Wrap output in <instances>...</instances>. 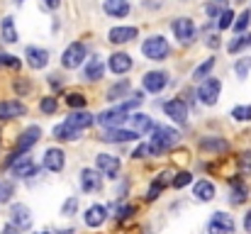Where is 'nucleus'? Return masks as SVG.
I'll use <instances>...</instances> for the list:
<instances>
[{
	"label": "nucleus",
	"instance_id": "nucleus-16",
	"mask_svg": "<svg viewBox=\"0 0 251 234\" xmlns=\"http://www.w3.org/2000/svg\"><path fill=\"white\" fill-rule=\"evenodd\" d=\"M25 56H27V64H29L32 69H44V66L49 64L47 49H39V47H27Z\"/></svg>",
	"mask_w": 251,
	"mask_h": 234
},
{
	"label": "nucleus",
	"instance_id": "nucleus-12",
	"mask_svg": "<svg viewBox=\"0 0 251 234\" xmlns=\"http://www.w3.org/2000/svg\"><path fill=\"white\" fill-rule=\"evenodd\" d=\"M95 166H98L100 173H105V176L112 178V176H117V171H120V158H117V156H110V154H98Z\"/></svg>",
	"mask_w": 251,
	"mask_h": 234
},
{
	"label": "nucleus",
	"instance_id": "nucleus-22",
	"mask_svg": "<svg viewBox=\"0 0 251 234\" xmlns=\"http://www.w3.org/2000/svg\"><path fill=\"white\" fill-rule=\"evenodd\" d=\"M139 134L137 132H132V130H107L105 134H102V142H132V139H137Z\"/></svg>",
	"mask_w": 251,
	"mask_h": 234
},
{
	"label": "nucleus",
	"instance_id": "nucleus-7",
	"mask_svg": "<svg viewBox=\"0 0 251 234\" xmlns=\"http://www.w3.org/2000/svg\"><path fill=\"white\" fill-rule=\"evenodd\" d=\"M12 176L15 178H29V176H37V163L29 158V156H17L15 161H12Z\"/></svg>",
	"mask_w": 251,
	"mask_h": 234
},
{
	"label": "nucleus",
	"instance_id": "nucleus-43",
	"mask_svg": "<svg viewBox=\"0 0 251 234\" xmlns=\"http://www.w3.org/2000/svg\"><path fill=\"white\" fill-rule=\"evenodd\" d=\"M142 105V93H132L129 95V100L122 105V110H129V107H139Z\"/></svg>",
	"mask_w": 251,
	"mask_h": 234
},
{
	"label": "nucleus",
	"instance_id": "nucleus-3",
	"mask_svg": "<svg viewBox=\"0 0 251 234\" xmlns=\"http://www.w3.org/2000/svg\"><path fill=\"white\" fill-rule=\"evenodd\" d=\"M220 88H222V83H220L217 78H207V80L200 83V88H198V98H200L205 105H215L217 98H220Z\"/></svg>",
	"mask_w": 251,
	"mask_h": 234
},
{
	"label": "nucleus",
	"instance_id": "nucleus-30",
	"mask_svg": "<svg viewBox=\"0 0 251 234\" xmlns=\"http://www.w3.org/2000/svg\"><path fill=\"white\" fill-rule=\"evenodd\" d=\"M102 71H105V69H102V61L93 56V59L88 61V66H85V78H88V80H100V78H102Z\"/></svg>",
	"mask_w": 251,
	"mask_h": 234
},
{
	"label": "nucleus",
	"instance_id": "nucleus-53",
	"mask_svg": "<svg viewBox=\"0 0 251 234\" xmlns=\"http://www.w3.org/2000/svg\"><path fill=\"white\" fill-rule=\"evenodd\" d=\"M207 44H210L212 49H217V47H220V37H210V39H207Z\"/></svg>",
	"mask_w": 251,
	"mask_h": 234
},
{
	"label": "nucleus",
	"instance_id": "nucleus-1",
	"mask_svg": "<svg viewBox=\"0 0 251 234\" xmlns=\"http://www.w3.org/2000/svg\"><path fill=\"white\" fill-rule=\"evenodd\" d=\"M176 142H178V132H176V130H171V127H154L149 152H151V154H164Z\"/></svg>",
	"mask_w": 251,
	"mask_h": 234
},
{
	"label": "nucleus",
	"instance_id": "nucleus-36",
	"mask_svg": "<svg viewBox=\"0 0 251 234\" xmlns=\"http://www.w3.org/2000/svg\"><path fill=\"white\" fill-rule=\"evenodd\" d=\"M232 20H234V12H232V7H227V10L220 15L217 27H220V29H227V27H232Z\"/></svg>",
	"mask_w": 251,
	"mask_h": 234
},
{
	"label": "nucleus",
	"instance_id": "nucleus-26",
	"mask_svg": "<svg viewBox=\"0 0 251 234\" xmlns=\"http://www.w3.org/2000/svg\"><path fill=\"white\" fill-rule=\"evenodd\" d=\"M229 195H232L229 200H232L234 205H242V203L247 200V195H249V188L244 185V181H242V178H232V193H229Z\"/></svg>",
	"mask_w": 251,
	"mask_h": 234
},
{
	"label": "nucleus",
	"instance_id": "nucleus-37",
	"mask_svg": "<svg viewBox=\"0 0 251 234\" xmlns=\"http://www.w3.org/2000/svg\"><path fill=\"white\" fill-rule=\"evenodd\" d=\"M39 107H42V112H47V115H54V112H56V107H59V103H56V98H42Z\"/></svg>",
	"mask_w": 251,
	"mask_h": 234
},
{
	"label": "nucleus",
	"instance_id": "nucleus-40",
	"mask_svg": "<svg viewBox=\"0 0 251 234\" xmlns=\"http://www.w3.org/2000/svg\"><path fill=\"white\" fill-rule=\"evenodd\" d=\"M234 71H237V76L239 78H244L251 71V59H239L237 66H234Z\"/></svg>",
	"mask_w": 251,
	"mask_h": 234
},
{
	"label": "nucleus",
	"instance_id": "nucleus-33",
	"mask_svg": "<svg viewBox=\"0 0 251 234\" xmlns=\"http://www.w3.org/2000/svg\"><path fill=\"white\" fill-rule=\"evenodd\" d=\"M247 47H251V34H242V37H237V39L229 44V52L237 54V52H242V49H247Z\"/></svg>",
	"mask_w": 251,
	"mask_h": 234
},
{
	"label": "nucleus",
	"instance_id": "nucleus-11",
	"mask_svg": "<svg viewBox=\"0 0 251 234\" xmlns=\"http://www.w3.org/2000/svg\"><path fill=\"white\" fill-rule=\"evenodd\" d=\"M164 112L173 122H178V125H183L188 120V105L183 100H168L166 105H164Z\"/></svg>",
	"mask_w": 251,
	"mask_h": 234
},
{
	"label": "nucleus",
	"instance_id": "nucleus-25",
	"mask_svg": "<svg viewBox=\"0 0 251 234\" xmlns=\"http://www.w3.org/2000/svg\"><path fill=\"white\" fill-rule=\"evenodd\" d=\"M193 195H195L198 200L207 203V200H212V198H215V185H212L210 181H198V183H195V188H193Z\"/></svg>",
	"mask_w": 251,
	"mask_h": 234
},
{
	"label": "nucleus",
	"instance_id": "nucleus-54",
	"mask_svg": "<svg viewBox=\"0 0 251 234\" xmlns=\"http://www.w3.org/2000/svg\"><path fill=\"white\" fill-rule=\"evenodd\" d=\"M44 5H47V7H59L61 0H44Z\"/></svg>",
	"mask_w": 251,
	"mask_h": 234
},
{
	"label": "nucleus",
	"instance_id": "nucleus-42",
	"mask_svg": "<svg viewBox=\"0 0 251 234\" xmlns=\"http://www.w3.org/2000/svg\"><path fill=\"white\" fill-rule=\"evenodd\" d=\"M78 210V200L76 198H69L66 203H64V208H61V215H74Z\"/></svg>",
	"mask_w": 251,
	"mask_h": 234
},
{
	"label": "nucleus",
	"instance_id": "nucleus-50",
	"mask_svg": "<svg viewBox=\"0 0 251 234\" xmlns=\"http://www.w3.org/2000/svg\"><path fill=\"white\" fill-rule=\"evenodd\" d=\"M117 212H120V215H117V217H129V215H132V212H134V208H129V205H125V208H120V210H117Z\"/></svg>",
	"mask_w": 251,
	"mask_h": 234
},
{
	"label": "nucleus",
	"instance_id": "nucleus-48",
	"mask_svg": "<svg viewBox=\"0 0 251 234\" xmlns=\"http://www.w3.org/2000/svg\"><path fill=\"white\" fill-rule=\"evenodd\" d=\"M147 154H151V152H149V144H142V147H139V149H137L132 156H134V158H144Z\"/></svg>",
	"mask_w": 251,
	"mask_h": 234
},
{
	"label": "nucleus",
	"instance_id": "nucleus-10",
	"mask_svg": "<svg viewBox=\"0 0 251 234\" xmlns=\"http://www.w3.org/2000/svg\"><path fill=\"white\" fill-rule=\"evenodd\" d=\"M173 32H176V37H178L183 44H188V42H193L195 25H193V20H188V17H178V20L173 22Z\"/></svg>",
	"mask_w": 251,
	"mask_h": 234
},
{
	"label": "nucleus",
	"instance_id": "nucleus-14",
	"mask_svg": "<svg viewBox=\"0 0 251 234\" xmlns=\"http://www.w3.org/2000/svg\"><path fill=\"white\" fill-rule=\"evenodd\" d=\"M107 69H110L112 74H127V71L132 69V56H129V54H125V52H117V54H112V56H110Z\"/></svg>",
	"mask_w": 251,
	"mask_h": 234
},
{
	"label": "nucleus",
	"instance_id": "nucleus-55",
	"mask_svg": "<svg viewBox=\"0 0 251 234\" xmlns=\"http://www.w3.org/2000/svg\"><path fill=\"white\" fill-rule=\"evenodd\" d=\"M37 234H49V232H37Z\"/></svg>",
	"mask_w": 251,
	"mask_h": 234
},
{
	"label": "nucleus",
	"instance_id": "nucleus-41",
	"mask_svg": "<svg viewBox=\"0 0 251 234\" xmlns=\"http://www.w3.org/2000/svg\"><path fill=\"white\" fill-rule=\"evenodd\" d=\"M66 103H69V107H85V98L81 95V93H71L69 98H66Z\"/></svg>",
	"mask_w": 251,
	"mask_h": 234
},
{
	"label": "nucleus",
	"instance_id": "nucleus-6",
	"mask_svg": "<svg viewBox=\"0 0 251 234\" xmlns=\"http://www.w3.org/2000/svg\"><path fill=\"white\" fill-rule=\"evenodd\" d=\"M83 59H85V47L81 42H76V44H71V47L64 52L61 64H64V69H78V66L83 64Z\"/></svg>",
	"mask_w": 251,
	"mask_h": 234
},
{
	"label": "nucleus",
	"instance_id": "nucleus-8",
	"mask_svg": "<svg viewBox=\"0 0 251 234\" xmlns=\"http://www.w3.org/2000/svg\"><path fill=\"white\" fill-rule=\"evenodd\" d=\"M39 137H42V130H39V127H27V130L20 134V139H17L15 154H25V152H29V149L39 142Z\"/></svg>",
	"mask_w": 251,
	"mask_h": 234
},
{
	"label": "nucleus",
	"instance_id": "nucleus-21",
	"mask_svg": "<svg viewBox=\"0 0 251 234\" xmlns=\"http://www.w3.org/2000/svg\"><path fill=\"white\" fill-rule=\"evenodd\" d=\"M44 168L47 171H61L64 168V152L61 149H47L44 154Z\"/></svg>",
	"mask_w": 251,
	"mask_h": 234
},
{
	"label": "nucleus",
	"instance_id": "nucleus-27",
	"mask_svg": "<svg viewBox=\"0 0 251 234\" xmlns=\"http://www.w3.org/2000/svg\"><path fill=\"white\" fill-rule=\"evenodd\" d=\"M0 32H2V39H5L7 44H15V42H17V29H15V20H12V17H2Z\"/></svg>",
	"mask_w": 251,
	"mask_h": 234
},
{
	"label": "nucleus",
	"instance_id": "nucleus-44",
	"mask_svg": "<svg viewBox=\"0 0 251 234\" xmlns=\"http://www.w3.org/2000/svg\"><path fill=\"white\" fill-rule=\"evenodd\" d=\"M171 183H173V188H183V185L190 183V173H176V178Z\"/></svg>",
	"mask_w": 251,
	"mask_h": 234
},
{
	"label": "nucleus",
	"instance_id": "nucleus-17",
	"mask_svg": "<svg viewBox=\"0 0 251 234\" xmlns=\"http://www.w3.org/2000/svg\"><path fill=\"white\" fill-rule=\"evenodd\" d=\"M137 34H139L137 27H112L107 37H110L112 44H127V42H132Z\"/></svg>",
	"mask_w": 251,
	"mask_h": 234
},
{
	"label": "nucleus",
	"instance_id": "nucleus-45",
	"mask_svg": "<svg viewBox=\"0 0 251 234\" xmlns=\"http://www.w3.org/2000/svg\"><path fill=\"white\" fill-rule=\"evenodd\" d=\"M0 64L2 66H10V69H20V59H15L10 54H0Z\"/></svg>",
	"mask_w": 251,
	"mask_h": 234
},
{
	"label": "nucleus",
	"instance_id": "nucleus-15",
	"mask_svg": "<svg viewBox=\"0 0 251 234\" xmlns=\"http://www.w3.org/2000/svg\"><path fill=\"white\" fill-rule=\"evenodd\" d=\"M144 90H149V93H159V90H164L168 83V78L164 71H149L147 76H144Z\"/></svg>",
	"mask_w": 251,
	"mask_h": 234
},
{
	"label": "nucleus",
	"instance_id": "nucleus-9",
	"mask_svg": "<svg viewBox=\"0 0 251 234\" xmlns=\"http://www.w3.org/2000/svg\"><path fill=\"white\" fill-rule=\"evenodd\" d=\"M10 220H12V225H15L17 230H27V227L32 225V212H29L27 205L17 203V205H12V210H10Z\"/></svg>",
	"mask_w": 251,
	"mask_h": 234
},
{
	"label": "nucleus",
	"instance_id": "nucleus-18",
	"mask_svg": "<svg viewBox=\"0 0 251 234\" xmlns=\"http://www.w3.org/2000/svg\"><path fill=\"white\" fill-rule=\"evenodd\" d=\"M102 10L110 17H127L129 15V2L127 0H105L102 2Z\"/></svg>",
	"mask_w": 251,
	"mask_h": 234
},
{
	"label": "nucleus",
	"instance_id": "nucleus-39",
	"mask_svg": "<svg viewBox=\"0 0 251 234\" xmlns=\"http://www.w3.org/2000/svg\"><path fill=\"white\" fill-rule=\"evenodd\" d=\"M127 90H129V83H127V80H122V83H117L115 88H110V93H107V98H110V100H115V98H120V95H125Z\"/></svg>",
	"mask_w": 251,
	"mask_h": 234
},
{
	"label": "nucleus",
	"instance_id": "nucleus-24",
	"mask_svg": "<svg viewBox=\"0 0 251 234\" xmlns=\"http://www.w3.org/2000/svg\"><path fill=\"white\" fill-rule=\"evenodd\" d=\"M81 185H83L85 193L100 190V176H98V171H93V168H85L83 173H81Z\"/></svg>",
	"mask_w": 251,
	"mask_h": 234
},
{
	"label": "nucleus",
	"instance_id": "nucleus-34",
	"mask_svg": "<svg viewBox=\"0 0 251 234\" xmlns=\"http://www.w3.org/2000/svg\"><path fill=\"white\" fill-rule=\"evenodd\" d=\"M232 117L239 120V122H249L251 120V105H237L232 110Z\"/></svg>",
	"mask_w": 251,
	"mask_h": 234
},
{
	"label": "nucleus",
	"instance_id": "nucleus-5",
	"mask_svg": "<svg viewBox=\"0 0 251 234\" xmlns=\"http://www.w3.org/2000/svg\"><path fill=\"white\" fill-rule=\"evenodd\" d=\"M234 232V220L232 215H225V212H215L210 225H207V234H232Z\"/></svg>",
	"mask_w": 251,
	"mask_h": 234
},
{
	"label": "nucleus",
	"instance_id": "nucleus-29",
	"mask_svg": "<svg viewBox=\"0 0 251 234\" xmlns=\"http://www.w3.org/2000/svg\"><path fill=\"white\" fill-rule=\"evenodd\" d=\"M78 132L81 130H74L71 125H59V127H54V137L56 139H61V142H74V139H78Z\"/></svg>",
	"mask_w": 251,
	"mask_h": 234
},
{
	"label": "nucleus",
	"instance_id": "nucleus-13",
	"mask_svg": "<svg viewBox=\"0 0 251 234\" xmlns=\"http://www.w3.org/2000/svg\"><path fill=\"white\" fill-rule=\"evenodd\" d=\"M25 112H27V107L20 100H2L0 103V120H15V117H22Z\"/></svg>",
	"mask_w": 251,
	"mask_h": 234
},
{
	"label": "nucleus",
	"instance_id": "nucleus-19",
	"mask_svg": "<svg viewBox=\"0 0 251 234\" xmlns=\"http://www.w3.org/2000/svg\"><path fill=\"white\" fill-rule=\"evenodd\" d=\"M129 125H132V132H137V134H142V132H154V122H151V117H147V115H129V120H127Z\"/></svg>",
	"mask_w": 251,
	"mask_h": 234
},
{
	"label": "nucleus",
	"instance_id": "nucleus-23",
	"mask_svg": "<svg viewBox=\"0 0 251 234\" xmlns=\"http://www.w3.org/2000/svg\"><path fill=\"white\" fill-rule=\"evenodd\" d=\"M95 122V117L93 115H88V112H71L69 115V120H66V125H71L74 130H85V127H90Z\"/></svg>",
	"mask_w": 251,
	"mask_h": 234
},
{
	"label": "nucleus",
	"instance_id": "nucleus-28",
	"mask_svg": "<svg viewBox=\"0 0 251 234\" xmlns=\"http://www.w3.org/2000/svg\"><path fill=\"white\" fill-rule=\"evenodd\" d=\"M200 147H202L205 152H217V154H225V152L229 149V144H227L225 139H217V137H205V139L200 142Z\"/></svg>",
	"mask_w": 251,
	"mask_h": 234
},
{
	"label": "nucleus",
	"instance_id": "nucleus-49",
	"mask_svg": "<svg viewBox=\"0 0 251 234\" xmlns=\"http://www.w3.org/2000/svg\"><path fill=\"white\" fill-rule=\"evenodd\" d=\"M15 90L22 95V93H27V90H29V85H27L25 80H17V83H15Z\"/></svg>",
	"mask_w": 251,
	"mask_h": 234
},
{
	"label": "nucleus",
	"instance_id": "nucleus-38",
	"mask_svg": "<svg viewBox=\"0 0 251 234\" xmlns=\"http://www.w3.org/2000/svg\"><path fill=\"white\" fill-rule=\"evenodd\" d=\"M239 173L242 176H249L251 173V152H244L239 156Z\"/></svg>",
	"mask_w": 251,
	"mask_h": 234
},
{
	"label": "nucleus",
	"instance_id": "nucleus-31",
	"mask_svg": "<svg viewBox=\"0 0 251 234\" xmlns=\"http://www.w3.org/2000/svg\"><path fill=\"white\" fill-rule=\"evenodd\" d=\"M212 69H215V59H207L205 64H200V66L193 71V78H195V80H202V78L210 76V71H212Z\"/></svg>",
	"mask_w": 251,
	"mask_h": 234
},
{
	"label": "nucleus",
	"instance_id": "nucleus-52",
	"mask_svg": "<svg viewBox=\"0 0 251 234\" xmlns=\"http://www.w3.org/2000/svg\"><path fill=\"white\" fill-rule=\"evenodd\" d=\"M244 230H247V232H251V210L247 212V217H244Z\"/></svg>",
	"mask_w": 251,
	"mask_h": 234
},
{
	"label": "nucleus",
	"instance_id": "nucleus-46",
	"mask_svg": "<svg viewBox=\"0 0 251 234\" xmlns=\"http://www.w3.org/2000/svg\"><path fill=\"white\" fill-rule=\"evenodd\" d=\"M10 198H12V183L0 185V203H7Z\"/></svg>",
	"mask_w": 251,
	"mask_h": 234
},
{
	"label": "nucleus",
	"instance_id": "nucleus-20",
	"mask_svg": "<svg viewBox=\"0 0 251 234\" xmlns=\"http://www.w3.org/2000/svg\"><path fill=\"white\" fill-rule=\"evenodd\" d=\"M105 220H107V210L102 205H93V208L85 210V225L88 227H100Z\"/></svg>",
	"mask_w": 251,
	"mask_h": 234
},
{
	"label": "nucleus",
	"instance_id": "nucleus-35",
	"mask_svg": "<svg viewBox=\"0 0 251 234\" xmlns=\"http://www.w3.org/2000/svg\"><path fill=\"white\" fill-rule=\"evenodd\" d=\"M249 25H251V10H244V12L237 17V22H232V27H234L237 32H244Z\"/></svg>",
	"mask_w": 251,
	"mask_h": 234
},
{
	"label": "nucleus",
	"instance_id": "nucleus-32",
	"mask_svg": "<svg viewBox=\"0 0 251 234\" xmlns=\"http://www.w3.org/2000/svg\"><path fill=\"white\" fill-rule=\"evenodd\" d=\"M227 7H229V5H227V0H212L205 10H207V15H210V17H220Z\"/></svg>",
	"mask_w": 251,
	"mask_h": 234
},
{
	"label": "nucleus",
	"instance_id": "nucleus-51",
	"mask_svg": "<svg viewBox=\"0 0 251 234\" xmlns=\"http://www.w3.org/2000/svg\"><path fill=\"white\" fill-rule=\"evenodd\" d=\"M0 234H20V230H17L15 225H7V227H2V232Z\"/></svg>",
	"mask_w": 251,
	"mask_h": 234
},
{
	"label": "nucleus",
	"instance_id": "nucleus-2",
	"mask_svg": "<svg viewBox=\"0 0 251 234\" xmlns=\"http://www.w3.org/2000/svg\"><path fill=\"white\" fill-rule=\"evenodd\" d=\"M168 52H171V47H168V42L164 37H149L144 44H142V54L147 56V59H151V61H164L168 56Z\"/></svg>",
	"mask_w": 251,
	"mask_h": 234
},
{
	"label": "nucleus",
	"instance_id": "nucleus-4",
	"mask_svg": "<svg viewBox=\"0 0 251 234\" xmlns=\"http://www.w3.org/2000/svg\"><path fill=\"white\" fill-rule=\"evenodd\" d=\"M129 120V112L127 110H122V107H112V110H105L100 117H98V122L102 125V127H107V130H117L120 125H125Z\"/></svg>",
	"mask_w": 251,
	"mask_h": 234
},
{
	"label": "nucleus",
	"instance_id": "nucleus-47",
	"mask_svg": "<svg viewBox=\"0 0 251 234\" xmlns=\"http://www.w3.org/2000/svg\"><path fill=\"white\" fill-rule=\"evenodd\" d=\"M161 190H164V188H161V185H156V183H154V185H151V188H149V193H147V200H156V198H159V193H161Z\"/></svg>",
	"mask_w": 251,
	"mask_h": 234
}]
</instances>
